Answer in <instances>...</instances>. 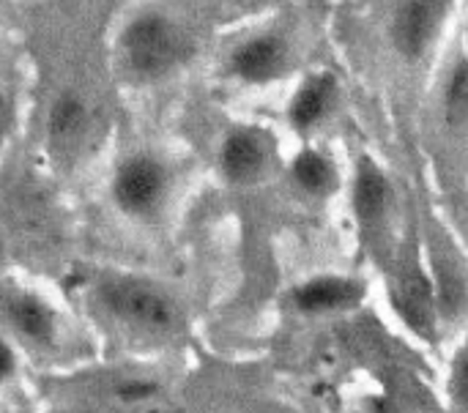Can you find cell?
I'll list each match as a JSON object with an SVG mask.
<instances>
[{"instance_id": "obj_1", "label": "cell", "mask_w": 468, "mask_h": 413, "mask_svg": "<svg viewBox=\"0 0 468 413\" xmlns=\"http://www.w3.org/2000/svg\"><path fill=\"white\" fill-rule=\"evenodd\" d=\"M118 49L126 71L151 82L167 77L186 58L189 44L170 16L159 11H143L123 25Z\"/></svg>"}, {"instance_id": "obj_2", "label": "cell", "mask_w": 468, "mask_h": 413, "mask_svg": "<svg viewBox=\"0 0 468 413\" xmlns=\"http://www.w3.org/2000/svg\"><path fill=\"white\" fill-rule=\"evenodd\" d=\"M99 307L137 334H170L181 323L176 299L140 277H107L96 288Z\"/></svg>"}, {"instance_id": "obj_3", "label": "cell", "mask_w": 468, "mask_h": 413, "mask_svg": "<svg viewBox=\"0 0 468 413\" xmlns=\"http://www.w3.org/2000/svg\"><path fill=\"white\" fill-rule=\"evenodd\" d=\"M167 186H170V173L165 167L162 159H156L154 154H132L126 156L112 175L110 184V195L115 208L137 222H148L154 219L167 197Z\"/></svg>"}, {"instance_id": "obj_4", "label": "cell", "mask_w": 468, "mask_h": 413, "mask_svg": "<svg viewBox=\"0 0 468 413\" xmlns=\"http://www.w3.org/2000/svg\"><path fill=\"white\" fill-rule=\"evenodd\" d=\"M90 107L77 90H60L47 112V145L58 162L80 156L90 137Z\"/></svg>"}, {"instance_id": "obj_5", "label": "cell", "mask_w": 468, "mask_h": 413, "mask_svg": "<svg viewBox=\"0 0 468 413\" xmlns=\"http://www.w3.org/2000/svg\"><path fill=\"white\" fill-rule=\"evenodd\" d=\"M3 321L11 329L14 337H19L25 345L33 348H55L60 334L58 312L47 299H41L33 291H14L0 304Z\"/></svg>"}, {"instance_id": "obj_6", "label": "cell", "mask_w": 468, "mask_h": 413, "mask_svg": "<svg viewBox=\"0 0 468 413\" xmlns=\"http://www.w3.org/2000/svg\"><path fill=\"white\" fill-rule=\"evenodd\" d=\"M450 0H403L392 19V38L400 55L417 60L431 47Z\"/></svg>"}, {"instance_id": "obj_7", "label": "cell", "mask_w": 468, "mask_h": 413, "mask_svg": "<svg viewBox=\"0 0 468 413\" xmlns=\"http://www.w3.org/2000/svg\"><path fill=\"white\" fill-rule=\"evenodd\" d=\"M285 63H288L285 41L280 36H271V33L244 41L230 55L233 74L241 77L244 82H252V85L277 79L285 71Z\"/></svg>"}, {"instance_id": "obj_8", "label": "cell", "mask_w": 468, "mask_h": 413, "mask_svg": "<svg viewBox=\"0 0 468 413\" xmlns=\"http://www.w3.org/2000/svg\"><path fill=\"white\" fill-rule=\"evenodd\" d=\"M266 140L252 129H233L219 148V167L230 184H252L266 167Z\"/></svg>"}, {"instance_id": "obj_9", "label": "cell", "mask_w": 468, "mask_h": 413, "mask_svg": "<svg viewBox=\"0 0 468 413\" xmlns=\"http://www.w3.org/2000/svg\"><path fill=\"white\" fill-rule=\"evenodd\" d=\"M362 293H365V288L354 280L318 277L293 291V304H296V310H302L307 315H318V312L348 310L362 302Z\"/></svg>"}, {"instance_id": "obj_10", "label": "cell", "mask_w": 468, "mask_h": 413, "mask_svg": "<svg viewBox=\"0 0 468 413\" xmlns=\"http://www.w3.org/2000/svg\"><path fill=\"white\" fill-rule=\"evenodd\" d=\"M395 307H398V315L406 321V326L414 334L433 340V334H436V291L422 274H409L406 280H400V285L395 291Z\"/></svg>"}, {"instance_id": "obj_11", "label": "cell", "mask_w": 468, "mask_h": 413, "mask_svg": "<svg viewBox=\"0 0 468 413\" xmlns=\"http://www.w3.org/2000/svg\"><path fill=\"white\" fill-rule=\"evenodd\" d=\"M332 99H335V82L329 74H318V77H310L299 93L293 96L291 101V121L296 129H313L315 123H321V118L329 112L332 107Z\"/></svg>"}, {"instance_id": "obj_12", "label": "cell", "mask_w": 468, "mask_h": 413, "mask_svg": "<svg viewBox=\"0 0 468 413\" xmlns=\"http://www.w3.org/2000/svg\"><path fill=\"white\" fill-rule=\"evenodd\" d=\"M389 203V184L373 162H362L354 184V208L362 222H376L384 217Z\"/></svg>"}, {"instance_id": "obj_13", "label": "cell", "mask_w": 468, "mask_h": 413, "mask_svg": "<svg viewBox=\"0 0 468 413\" xmlns=\"http://www.w3.org/2000/svg\"><path fill=\"white\" fill-rule=\"evenodd\" d=\"M291 173H293V181H296L304 192L318 195V197H321V195H329V192L335 189V181H337L332 162H329L324 154H318V151H302V154L296 156Z\"/></svg>"}, {"instance_id": "obj_14", "label": "cell", "mask_w": 468, "mask_h": 413, "mask_svg": "<svg viewBox=\"0 0 468 413\" xmlns=\"http://www.w3.org/2000/svg\"><path fill=\"white\" fill-rule=\"evenodd\" d=\"M444 110L450 123H466L468 121V60L458 63L447 90H444Z\"/></svg>"}, {"instance_id": "obj_15", "label": "cell", "mask_w": 468, "mask_h": 413, "mask_svg": "<svg viewBox=\"0 0 468 413\" xmlns=\"http://www.w3.org/2000/svg\"><path fill=\"white\" fill-rule=\"evenodd\" d=\"M159 392V384L156 381H148V378H126L121 384H115V397L123 403V406H140V403H148L154 400Z\"/></svg>"}, {"instance_id": "obj_16", "label": "cell", "mask_w": 468, "mask_h": 413, "mask_svg": "<svg viewBox=\"0 0 468 413\" xmlns=\"http://www.w3.org/2000/svg\"><path fill=\"white\" fill-rule=\"evenodd\" d=\"M452 395L455 400L468 408V348H463L455 359V367H452Z\"/></svg>"}, {"instance_id": "obj_17", "label": "cell", "mask_w": 468, "mask_h": 413, "mask_svg": "<svg viewBox=\"0 0 468 413\" xmlns=\"http://www.w3.org/2000/svg\"><path fill=\"white\" fill-rule=\"evenodd\" d=\"M14 373H16V354H14V348H11L5 340H0V387H3Z\"/></svg>"}, {"instance_id": "obj_18", "label": "cell", "mask_w": 468, "mask_h": 413, "mask_svg": "<svg viewBox=\"0 0 468 413\" xmlns=\"http://www.w3.org/2000/svg\"><path fill=\"white\" fill-rule=\"evenodd\" d=\"M8 129H11V101L0 90V148H3V143L8 137Z\"/></svg>"}, {"instance_id": "obj_19", "label": "cell", "mask_w": 468, "mask_h": 413, "mask_svg": "<svg viewBox=\"0 0 468 413\" xmlns=\"http://www.w3.org/2000/svg\"><path fill=\"white\" fill-rule=\"evenodd\" d=\"M370 413H395V408H392V403H387V400H376Z\"/></svg>"}, {"instance_id": "obj_20", "label": "cell", "mask_w": 468, "mask_h": 413, "mask_svg": "<svg viewBox=\"0 0 468 413\" xmlns=\"http://www.w3.org/2000/svg\"><path fill=\"white\" fill-rule=\"evenodd\" d=\"M0 266H3V244H0Z\"/></svg>"}]
</instances>
